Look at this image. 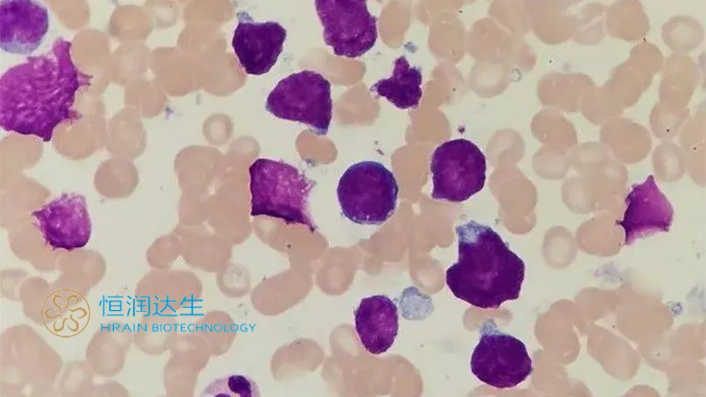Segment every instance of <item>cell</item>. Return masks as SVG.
<instances>
[{
    "label": "cell",
    "instance_id": "5b68a950",
    "mask_svg": "<svg viewBox=\"0 0 706 397\" xmlns=\"http://www.w3.org/2000/svg\"><path fill=\"white\" fill-rule=\"evenodd\" d=\"M265 109L276 117L305 123L316 134L324 135L332 119L330 83L314 71L291 74L270 92Z\"/></svg>",
    "mask_w": 706,
    "mask_h": 397
},
{
    "label": "cell",
    "instance_id": "52a82bcc",
    "mask_svg": "<svg viewBox=\"0 0 706 397\" xmlns=\"http://www.w3.org/2000/svg\"><path fill=\"white\" fill-rule=\"evenodd\" d=\"M480 334L470 360L471 371L479 380L498 389L511 388L532 374V361L521 340L501 332L491 319L483 323Z\"/></svg>",
    "mask_w": 706,
    "mask_h": 397
},
{
    "label": "cell",
    "instance_id": "30bf717a",
    "mask_svg": "<svg viewBox=\"0 0 706 397\" xmlns=\"http://www.w3.org/2000/svg\"><path fill=\"white\" fill-rule=\"evenodd\" d=\"M49 28L46 6L30 0L0 2V45L9 53L30 54L41 45Z\"/></svg>",
    "mask_w": 706,
    "mask_h": 397
},
{
    "label": "cell",
    "instance_id": "7c38bea8",
    "mask_svg": "<svg viewBox=\"0 0 706 397\" xmlns=\"http://www.w3.org/2000/svg\"><path fill=\"white\" fill-rule=\"evenodd\" d=\"M625 203L620 226L625 232L626 242L667 231L672 225L673 208L652 175L632 187Z\"/></svg>",
    "mask_w": 706,
    "mask_h": 397
},
{
    "label": "cell",
    "instance_id": "6da1fadb",
    "mask_svg": "<svg viewBox=\"0 0 706 397\" xmlns=\"http://www.w3.org/2000/svg\"><path fill=\"white\" fill-rule=\"evenodd\" d=\"M71 43L59 37L51 48L7 70L0 81V124L8 131L34 135L45 142L54 128L74 117L72 106L83 76L70 54Z\"/></svg>",
    "mask_w": 706,
    "mask_h": 397
},
{
    "label": "cell",
    "instance_id": "3957f363",
    "mask_svg": "<svg viewBox=\"0 0 706 397\" xmlns=\"http://www.w3.org/2000/svg\"><path fill=\"white\" fill-rule=\"evenodd\" d=\"M251 215L312 227L307 212L310 182L296 167L259 159L250 166Z\"/></svg>",
    "mask_w": 706,
    "mask_h": 397
},
{
    "label": "cell",
    "instance_id": "9a60e30c",
    "mask_svg": "<svg viewBox=\"0 0 706 397\" xmlns=\"http://www.w3.org/2000/svg\"><path fill=\"white\" fill-rule=\"evenodd\" d=\"M201 396L259 397L261 393L257 383L249 375L229 372L210 383Z\"/></svg>",
    "mask_w": 706,
    "mask_h": 397
},
{
    "label": "cell",
    "instance_id": "5bb4252c",
    "mask_svg": "<svg viewBox=\"0 0 706 397\" xmlns=\"http://www.w3.org/2000/svg\"><path fill=\"white\" fill-rule=\"evenodd\" d=\"M422 74L417 67H411L403 55L394 61L392 75L373 84L370 90L385 97L400 109L416 108L422 96Z\"/></svg>",
    "mask_w": 706,
    "mask_h": 397
},
{
    "label": "cell",
    "instance_id": "8992f818",
    "mask_svg": "<svg viewBox=\"0 0 706 397\" xmlns=\"http://www.w3.org/2000/svg\"><path fill=\"white\" fill-rule=\"evenodd\" d=\"M485 157L474 143L464 139L446 141L434 152L432 197L463 202L481 191L485 185Z\"/></svg>",
    "mask_w": 706,
    "mask_h": 397
},
{
    "label": "cell",
    "instance_id": "9c48e42d",
    "mask_svg": "<svg viewBox=\"0 0 706 397\" xmlns=\"http://www.w3.org/2000/svg\"><path fill=\"white\" fill-rule=\"evenodd\" d=\"M46 243L55 250H73L85 246L92 223L85 196L63 193L32 212Z\"/></svg>",
    "mask_w": 706,
    "mask_h": 397
},
{
    "label": "cell",
    "instance_id": "277c9868",
    "mask_svg": "<svg viewBox=\"0 0 706 397\" xmlns=\"http://www.w3.org/2000/svg\"><path fill=\"white\" fill-rule=\"evenodd\" d=\"M398 192L393 174L381 163L372 161L349 167L336 190L343 215L361 225L385 223L395 210Z\"/></svg>",
    "mask_w": 706,
    "mask_h": 397
},
{
    "label": "cell",
    "instance_id": "ba28073f",
    "mask_svg": "<svg viewBox=\"0 0 706 397\" xmlns=\"http://www.w3.org/2000/svg\"><path fill=\"white\" fill-rule=\"evenodd\" d=\"M323 39L334 53L355 58L369 51L377 39L376 19L365 1H316Z\"/></svg>",
    "mask_w": 706,
    "mask_h": 397
},
{
    "label": "cell",
    "instance_id": "7a4b0ae2",
    "mask_svg": "<svg viewBox=\"0 0 706 397\" xmlns=\"http://www.w3.org/2000/svg\"><path fill=\"white\" fill-rule=\"evenodd\" d=\"M458 261L446 271V283L458 299L481 309H497L519 297L523 260L490 227L474 221L456 227Z\"/></svg>",
    "mask_w": 706,
    "mask_h": 397
},
{
    "label": "cell",
    "instance_id": "4fadbf2b",
    "mask_svg": "<svg viewBox=\"0 0 706 397\" xmlns=\"http://www.w3.org/2000/svg\"><path fill=\"white\" fill-rule=\"evenodd\" d=\"M355 327L361 343L370 353H385L398 334L397 307L384 295L364 298L355 312Z\"/></svg>",
    "mask_w": 706,
    "mask_h": 397
},
{
    "label": "cell",
    "instance_id": "8fae6325",
    "mask_svg": "<svg viewBox=\"0 0 706 397\" xmlns=\"http://www.w3.org/2000/svg\"><path fill=\"white\" fill-rule=\"evenodd\" d=\"M244 14L234 30L232 47L246 73L261 75L276 63L287 32L277 22H254Z\"/></svg>",
    "mask_w": 706,
    "mask_h": 397
}]
</instances>
